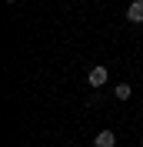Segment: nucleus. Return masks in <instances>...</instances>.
<instances>
[{
  "mask_svg": "<svg viewBox=\"0 0 143 147\" xmlns=\"http://www.w3.org/2000/svg\"><path fill=\"white\" fill-rule=\"evenodd\" d=\"M110 80V70L103 64H97V67H90V74H87V84L93 87V90H103V84Z\"/></svg>",
  "mask_w": 143,
  "mask_h": 147,
  "instance_id": "obj_1",
  "label": "nucleus"
},
{
  "mask_svg": "<svg viewBox=\"0 0 143 147\" xmlns=\"http://www.w3.org/2000/svg\"><path fill=\"white\" fill-rule=\"evenodd\" d=\"M126 20H130V24H143V0H133V3L126 7Z\"/></svg>",
  "mask_w": 143,
  "mask_h": 147,
  "instance_id": "obj_2",
  "label": "nucleus"
},
{
  "mask_svg": "<svg viewBox=\"0 0 143 147\" xmlns=\"http://www.w3.org/2000/svg\"><path fill=\"white\" fill-rule=\"evenodd\" d=\"M113 97H116V100H130V97H133V87H130V84H116Z\"/></svg>",
  "mask_w": 143,
  "mask_h": 147,
  "instance_id": "obj_4",
  "label": "nucleus"
},
{
  "mask_svg": "<svg viewBox=\"0 0 143 147\" xmlns=\"http://www.w3.org/2000/svg\"><path fill=\"white\" fill-rule=\"evenodd\" d=\"M93 144H97V147H113L116 144V134H113V130H100L97 137H93Z\"/></svg>",
  "mask_w": 143,
  "mask_h": 147,
  "instance_id": "obj_3",
  "label": "nucleus"
},
{
  "mask_svg": "<svg viewBox=\"0 0 143 147\" xmlns=\"http://www.w3.org/2000/svg\"><path fill=\"white\" fill-rule=\"evenodd\" d=\"M7 3H17V0H7Z\"/></svg>",
  "mask_w": 143,
  "mask_h": 147,
  "instance_id": "obj_5",
  "label": "nucleus"
},
{
  "mask_svg": "<svg viewBox=\"0 0 143 147\" xmlns=\"http://www.w3.org/2000/svg\"><path fill=\"white\" fill-rule=\"evenodd\" d=\"M140 147H143V137H140Z\"/></svg>",
  "mask_w": 143,
  "mask_h": 147,
  "instance_id": "obj_6",
  "label": "nucleus"
}]
</instances>
